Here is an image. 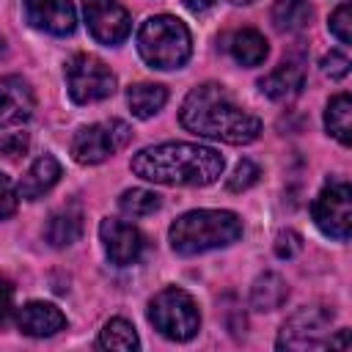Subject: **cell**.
I'll return each instance as SVG.
<instances>
[{
  "label": "cell",
  "instance_id": "1",
  "mask_svg": "<svg viewBox=\"0 0 352 352\" xmlns=\"http://www.w3.org/2000/svg\"><path fill=\"white\" fill-rule=\"evenodd\" d=\"M179 121L192 135L223 140L231 146L253 143L261 132V121L248 107H242L220 82L195 85L182 102Z\"/></svg>",
  "mask_w": 352,
  "mask_h": 352
},
{
  "label": "cell",
  "instance_id": "2",
  "mask_svg": "<svg viewBox=\"0 0 352 352\" xmlns=\"http://www.w3.org/2000/svg\"><path fill=\"white\" fill-rule=\"evenodd\" d=\"M129 168L135 176L154 182V184L206 187L223 176L226 160L212 146L170 140V143H157V146L140 148L132 157Z\"/></svg>",
  "mask_w": 352,
  "mask_h": 352
},
{
  "label": "cell",
  "instance_id": "3",
  "mask_svg": "<svg viewBox=\"0 0 352 352\" xmlns=\"http://www.w3.org/2000/svg\"><path fill=\"white\" fill-rule=\"evenodd\" d=\"M242 220L236 212L228 209H192L179 214L170 228L168 239L179 256H198L206 250L228 248L242 236Z\"/></svg>",
  "mask_w": 352,
  "mask_h": 352
},
{
  "label": "cell",
  "instance_id": "4",
  "mask_svg": "<svg viewBox=\"0 0 352 352\" xmlns=\"http://www.w3.org/2000/svg\"><path fill=\"white\" fill-rule=\"evenodd\" d=\"M138 52L151 69H160V72L179 69L187 63L192 52V36L182 19L170 14H157L140 25Z\"/></svg>",
  "mask_w": 352,
  "mask_h": 352
},
{
  "label": "cell",
  "instance_id": "5",
  "mask_svg": "<svg viewBox=\"0 0 352 352\" xmlns=\"http://www.w3.org/2000/svg\"><path fill=\"white\" fill-rule=\"evenodd\" d=\"M148 322L154 330L170 341H190L201 327L198 302L190 292L179 286H168L157 292L148 302Z\"/></svg>",
  "mask_w": 352,
  "mask_h": 352
},
{
  "label": "cell",
  "instance_id": "6",
  "mask_svg": "<svg viewBox=\"0 0 352 352\" xmlns=\"http://www.w3.org/2000/svg\"><path fill=\"white\" fill-rule=\"evenodd\" d=\"M66 88L69 96L77 104H91V102H102L107 96H113L116 91V74L110 72V66L91 55V52H77L66 60Z\"/></svg>",
  "mask_w": 352,
  "mask_h": 352
},
{
  "label": "cell",
  "instance_id": "7",
  "mask_svg": "<svg viewBox=\"0 0 352 352\" xmlns=\"http://www.w3.org/2000/svg\"><path fill=\"white\" fill-rule=\"evenodd\" d=\"M129 140H132V129L121 118L88 124L72 138V157L80 165H96L113 157L116 151H121Z\"/></svg>",
  "mask_w": 352,
  "mask_h": 352
},
{
  "label": "cell",
  "instance_id": "8",
  "mask_svg": "<svg viewBox=\"0 0 352 352\" xmlns=\"http://www.w3.org/2000/svg\"><path fill=\"white\" fill-rule=\"evenodd\" d=\"M311 214H314L316 228L324 236L346 242L349 239V228H352V187L344 179L327 182L319 190V195L314 198Z\"/></svg>",
  "mask_w": 352,
  "mask_h": 352
},
{
  "label": "cell",
  "instance_id": "9",
  "mask_svg": "<svg viewBox=\"0 0 352 352\" xmlns=\"http://www.w3.org/2000/svg\"><path fill=\"white\" fill-rule=\"evenodd\" d=\"M330 322H333V308L327 305H302L294 311L278 333L275 346L278 349H316L324 346L330 336Z\"/></svg>",
  "mask_w": 352,
  "mask_h": 352
},
{
  "label": "cell",
  "instance_id": "10",
  "mask_svg": "<svg viewBox=\"0 0 352 352\" xmlns=\"http://www.w3.org/2000/svg\"><path fill=\"white\" fill-rule=\"evenodd\" d=\"M82 14L91 36L99 44H121L132 30V19L118 0H82Z\"/></svg>",
  "mask_w": 352,
  "mask_h": 352
},
{
  "label": "cell",
  "instance_id": "11",
  "mask_svg": "<svg viewBox=\"0 0 352 352\" xmlns=\"http://www.w3.org/2000/svg\"><path fill=\"white\" fill-rule=\"evenodd\" d=\"M99 239H102V248H104L107 258L118 267L135 264L140 258L143 248H146L143 234L132 223H124L118 217H104L99 223Z\"/></svg>",
  "mask_w": 352,
  "mask_h": 352
},
{
  "label": "cell",
  "instance_id": "12",
  "mask_svg": "<svg viewBox=\"0 0 352 352\" xmlns=\"http://www.w3.org/2000/svg\"><path fill=\"white\" fill-rule=\"evenodd\" d=\"M36 110V94L19 74L0 77V129L25 124Z\"/></svg>",
  "mask_w": 352,
  "mask_h": 352
},
{
  "label": "cell",
  "instance_id": "13",
  "mask_svg": "<svg viewBox=\"0 0 352 352\" xmlns=\"http://www.w3.org/2000/svg\"><path fill=\"white\" fill-rule=\"evenodd\" d=\"M25 19L50 36H69L77 25L72 0H22Z\"/></svg>",
  "mask_w": 352,
  "mask_h": 352
},
{
  "label": "cell",
  "instance_id": "14",
  "mask_svg": "<svg viewBox=\"0 0 352 352\" xmlns=\"http://www.w3.org/2000/svg\"><path fill=\"white\" fill-rule=\"evenodd\" d=\"M16 327H19V333H25L30 338H47L66 327V316L58 305L33 300L16 311Z\"/></svg>",
  "mask_w": 352,
  "mask_h": 352
},
{
  "label": "cell",
  "instance_id": "15",
  "mask_svg": "<svg viewBox=\"0 0 352 352\" xmlns=\"http://www.w3.org/2000/svg\"><path fill=\"white\" fill-rule=\"evenodd\" d=\"M305 85V69L300 60H283L278 69H272L267 77L258 80L261 94H267L272 102H289L294 99Z\"/></svg>",
  "mask_w": 352,
  "mask_h": 352
},
{
  "label": "cell",
  "instance_id": "16",
  "mask_svg": "<svg viewBox=\"0 0 352 352\" xmlns=\"http://www.w3.org/2000/svg\"><path fill=\"white\" fill-rule=\"evenodd\" d=\"M60 179V162L52 154H41L33 160V165L25 170V176L16 184V195L22 201H36L44 192H50Z\"/></svg>",
  "mask_w": 352,
  "mask_h": 352
},
{
  "label": "cell",
  "instance_id": "17",
  "mask_svg": "<svg viewBox=\"0 0 352 352\" xmlns=\"http://www.w3.org/2000/svg\"><path fill=\"white\" fill-rule=\"evenodd\" d=\"M82 234V209L77 204H66L55 209L44 226V239L52 248H69Z\"/></svg>",
  "mask_w": 352,
  "mask_h": 352
},
{
  "label": "cell",
  "instance_id": "18",
  "mask_svg": "<svg viewBox=\"0 0 352 352\" xmlns=\"http://www.w3.org/2000/svg\"><path fill=\"white\" fill-rule=\"evenodd\" d=\"M286 297H289V286L278 272H264L250 286V305L258 314L278 311L286 302Z\"/></svg>",
  "mask_w": 352,
  "mask_h": 352
},
{
  "label": "cell",
  "instance_id": "19",
  "mask_svg": "<svg viewBox=\"0 0 352 352\" xmlns=\"http://www.w3.org/2000/svg\"><path fill=\"white\" fill-rule=\"evenodd\" d=\"M168 102V88L157 82H135L126 88V104L135 118H151L157 116Z\"/></svg>",
  "mask_w": 352,
  "mask_h": 352
},
{
  "label": "cell",
  "instance_id": "20",
  "mask_svg": "<svg viewBox=\"0 0 352 352\" xmlns=\"http://www.w3.org/2000/svg\"><path fill=\"white\" fill-rule=\"evenodd\" d=\"M228 47H231V55H234V60L239 66H261L267 60V55H270V44L256 28L236 30Z\"/></svg>",
  "mask_w": 352,
  "mask_h": 352
},
{
  "label": "cell",
  "instance_id": "21",
  "mask_svg": "<svg viewBox=\"0 0 352 352\" xmlns=\"http://www.w3.org/2000/svg\"><path fill=\"white\" fill-rule=\"evenodd\" d=\"M272 25L280 33H297L311 25L314 8L308 0H275L272 3Z\"/></svg>",
  "mask_w": 352,
  "mask_h": 352
},
{
  "label": "cell",
  "instance_id": "22",
  "mask_svg": "<svg viewBox=\"0 0 352 352\" xmlns=\"http://www.w3.org/2000/svg\"><path fill=\"white\" fill-rule=\"evenodd\" d=\"M324 129L341 143L349 146L352 140V99L349 94H336L324 107Z\"/></svg>",
  "mask_w": 352,
  "mask_h": 352
},
{
  "label": "cell",
  "instance_id": "23",
  "mask_svg": "<svg viewBox=\"0 0 352 352\" xmlns=\"http://www.w3.org/2000/svg\"><path fill=\"white\" fill-rule=\"evenodd\" d=\"M102 349H121V352H132V349H138L140 346V338H138V333H135V327L126 322V319H121V316H116V319H110L104 327H102V333H99V341H96Z\"/></svg>",
  "mask_w": 352,
  "mask_h": 352
},
{
  "label": "cell",
  "instance_id": "24",
  "mask_svg": "<svg viewBox=\"0 0 352 352\" xmlns=\"http://www.w3.org/2000/svg\"><path fill=\"white\" fill-rule=\"evenodd\" d=\"M160 195L154 190H146V187H132V190H124L121 198H118V209L126 214V217H146V214H154L160 209Z\"/></svg>",
  "mask_w": 352,
  "mask_h": 352
},
{
  "label": "cell",
  "instance_id": "25",
  "mask_svg": "<svg viewBox=\"0 0 352 352\" xmlns=\"http://www.w3.org/2000/svg\"><path fill=\"white\" fill-rule=\"evenodd\" d=\"M258 176H261L258 165H256V162H250V160H242V162H236L234 173L228 176L226 187H228L231 192H245L248 187H253V184L258 182Z\"/></svg>",
  "mask_w": 352,
  "mask_h": 352
},
{
  "label": "cell",
  "instance_id": "26",
  "mask_svg": "<svg viewBox=\"0 0 352 352\" xmlns=\"http://www.w3.org/2000/svg\"><path fill=\"white\" fill-rule=\"evenodd\" d=\"M327 28H330V33H333L341 44H349V41H352V8H349V3H341V6L330 14Z\"/></svg>",
  "mask_w": 352,
  "mask_h": 352
},
{
  "label": "cell",
  "instance_id": "27",
  "mask_svg": "<svg viewBox=\"0 0 352 352\" xmlns=\"http://www.w3.org/2000/svg\"><path fill=\"white\" fill-rule=\"evenodd\" d=\"M300 250H302V236L297 231L286 228L275 236V256L278 258H294Z\"/></svg>",
  "mask_w": 352,
  "mask_h": 352
},
{
  "label": "cell",
  "instance_id": "28",
  "mask_svg": "<svg viewBox=\"0 0 352 352\" xmlns=\"http://www.w3.org/2000/svg\"><path fill=\"white\" fill-rule=\"evenodd\" d=\"M322 72H324L330 80H341V77L349 74V58H346L344 52L333 50V52H327V55L322 58Z\"/></svg>",
  "mask_w": 352,
  "mask_h": 352
},
{
  "label": "cell",
  "instance_id": "29",
  "mask_svg": "<svg viewBox=\"0 0 352 352\" xmlns=\"http://www.w3.org/2000/svg\"><path fill=\"white\" fill-rule=\"evenodd\" d=\"M16 204H19V195H16V187L11 184L8 176L0 173V220L11 217L16 212Z\"/></svg>",
  "mask_w": 352,
  "mask_h": 352
},
{
  "label": "cell",
  "instance_id": "30",
  "mask_svg": "<svg viewBox=\"0 0 352 352\" xmlns=\"http://www.w3.org/2000/svg\"><path fill=\"white\" fill-rule=\"evenodd\" d=\"M11 311H14V283L0 272V327L6 324Z\"/></svg>",
  "mask_w": 352,
  "mask_h": 352
},
{
  "label": "cell",
  "instance_id": "31",
  "mask_svg": "<svg viewBox=\"0 0 352 352\" xmlns=\"http://www.w3.org/2000/svg\"><path fill=\"white\" fill-rule=\"evenodd\" d=\"M25 148H28V138L25 135H8V138L0 140V154L8 157V160H16L19 154H25Z\"/></svg>",
  "mask_w": 352,
  "mask_h": 352
},
{
  "label": "cell",
  "instance_id": "32",
  "mask_svg": "<svg viewBox=\"0 0 352 352\" xmlns=\"http://www.w3.org/2000/svg\"><path fill=\"white\" fill-rule=\"evenodd\" d=\"M324 346H341V349H346V346H349V330H346V327H341L336 338H330V336H327Z\"/></svg>",
  "mask_w": 352,
  "mask_h": 352
},
{
  "label": "cell",
  "instance_id": "33",
  "mask_svg": "<svg viewBox=\"0 0 352 352\" xmlns=\"http://www.w3.org/2000/svg\"><path fill=\"white\" fill-rule=\"evenodd\" d=\"M182 3H184V6H187L192 14H204V11H209V8H212L217 0H182Z\"/></svg>",
  "mask_w": 352,
  "mask_h": 352
},
{
  "label": "cell",
  "instance_id": "34",
  "mask_svg": "<svg viewBox=\"0 0 352 352\" xmlns=\"http://www.w3.org/2000/svg\"><path fill=\"white\" fill-rule=\"evenodd\" d=\"M234 6H248V3H253V0H231Z\"/></svg>",
  "mask_w": 352,
  "mask_h": 352
}]
</instances>
